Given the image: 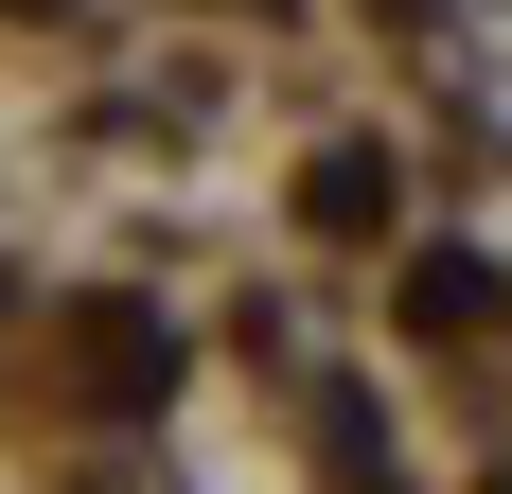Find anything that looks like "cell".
I'll use <instances>...</instances> for the list:
<instances>
[{
	"label": "cell",
	"mask_w": 512,
	"mask_h": 494,
	"mask_svg": "<svg viewBox=\"0 0 512 494\" xmlns=\"http://www.w3.org/2000/svg\"><path fill=\"white\" fill-rule=\"evenodd\" d=\"M89 389H159V336H142V318H89Z\"/></svg>",
	"instance_id": "1"
}]
</instances>
